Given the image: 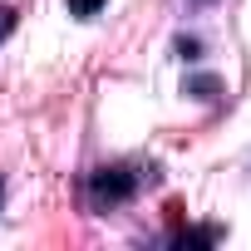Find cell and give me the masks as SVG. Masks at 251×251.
<instances>
[{
    "label": "cell",
    "mask_w": 251,
    "mask_h": 251,
    "mask_svg": "<svg viewBox=\"0 0 251 251\" xmlns=\"http://www.w3.org/2000/svg\"><path fill=\"white\" fill-rule=\"evenodd\" d=\"M143 182H158V168H133V163H103L89 173L84 192H89V207L94 212H108V207H123L133 202Z\"/></svg>",
    "instance_id": "6da1fadb"
},
{
    "label": "cell",
    "mask_w": 251,
    "mask_h": 251,
    "mask_svg": "<svg viewBox=\"0 0 251 251\" xmlns=\"http://www.w3.org/2000/svg\"><path fill=\"white\" fill-rule=\"evenodd\" d=\"M212 241H222V226H197V231H173L168 236V246H212Z\"/></svg>",
    "instance_id": "7a4b0ae2"
},
{
    "label": "cell",
    "mask_w": 251,
    "mask_h": 251,
    "mask_svg": "<svg viewBox=\"0 0 251 251\" xmlns=\"http://www.w3.org/2000/svg\"><path fill=\"white\" fill-rule=\"evenodd\" d=\"M64 5H69L74 20H89V15H99V10L108 5V0H64Z\"/></svg>",
    "instance_id": "3957f363"
},
{
    "label": "cell",
    "mask_w": 251,
    "mask_h": 251,
    "mask_svg": "<svg viewBox=\"0 0 251 251\" xmlns=\"http://www.w3.org/2000/svg\"><path fill=\"white\" fill-rule=\"evenodd\" d=\"M182 94H192V99H217V94H222V84H217V79H192Z\"/></svg>",
    "instance_id": "277c9868"
},
{
    "label": "cell",
    "mask_w": 251,
    "mask_h": 251,
    "mask_svg": "<svg viewBox=\"0 0 251 251\" xmlns=\"http://www.w3.org/2000/svg\"><path fill=\"white\" fill-rule=\"evenodd\" d=\"M10 30H15V10H10V5H0V45L10 40Z\"/></svg>",
    "instance_id": "5b68a950"
},
{
    "label": "cell",
    "mask_w": 251,
    "mask_h": 251,
    "mask_svg": "<svg viewBox=\"0 0 251 251\" xmlns=\"http://www.w3.org/2000/svg\"><path fill=\"white\" fill-rule=\"evenodd\" d=\"M177 54H182V59H197L202 45H197V40H177Z\"/></svg>",
    "instance_id": "8992f818"
},
{
    "label": "cell",
    "mask_w": 251,
    "mask_h": 251,
    "mask_svg": "<svg viewBox=\"0 0 251 251\" xmlns=\"http://www.w3.org/2000/svg\"><path fill=\"white\" fill-rule=\"evenodd\" d=\"M192 5H212V0H192Z\"/></svg>",
    "instance_id": "52a82bcc"
},
{
    "label": "cell",
    "mask_w": 251,
    "mask_h": 251,
    "mask_svg": "<svg viewBox=\"0 0 251 251\" xmlns=\"http://www.w3.org/2000/svg\"><path fill=\"white\" fill-rule=\"evenodd\" d=\"M0 197H5V182H0Z\"/></svg>",
    "instance_id": "ba28073f"
}]
</instances>
